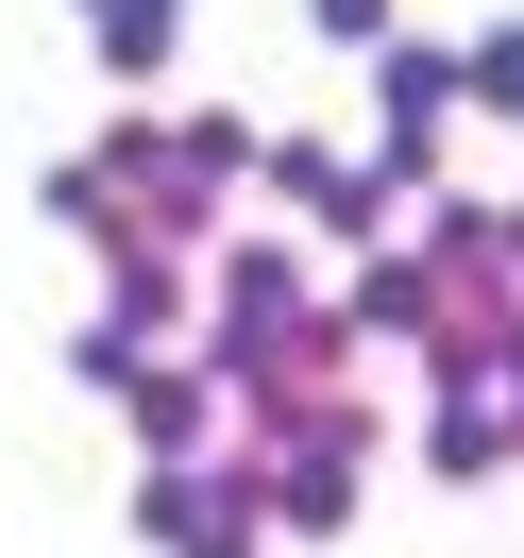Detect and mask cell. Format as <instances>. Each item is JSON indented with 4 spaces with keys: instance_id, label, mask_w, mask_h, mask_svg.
<instances>
[{
    "instance_id": "obj_2",
    "label": "cell",
    "mask_w": 524,
    "mask_h": 558,
    "mask_svg": "<svg viewBox=\"0 0 524 558\" xmlns=\"http://www.w3.org/2000/svg\"><path fill=\"white\" fill-rule=\"evenodd\" d=\"M474 85H490V102H524V35H490V51H474Z\"/></svg>"
},
{
    "instance_id": "obj_1",
    "label": "cell",
    "mask_w": 524,
    "mask_h": 558,
    "mask_svg": "<svg viewBox=\"0 0 524 558\" xmlns=\"http://www.w3.org/2000/svg\"><path fill=\"white\" fill-rule=\"evenodd\" d=\"M305 17H321L339 51H373V35H389V0H305Z\"/></svg>"
}]
</instances>
